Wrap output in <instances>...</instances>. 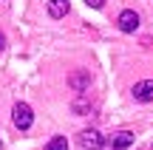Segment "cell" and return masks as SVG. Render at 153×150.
<instances>
[{"mask_svg": "<svg viewBox=\"0 0 153 150\" xmlns=\"http://www.w3.org/2000/svg\"><path fill=\"white\" fill-rule=\"evenodd\" d=\"M85 3L91 6V9H102V6H105V0H85Z\"/></svg>", "mask_w": 153, "mask_h": 150, "instance_id": "cell-9", "label": "cell"}, {"mask_svg": "<svg viewBox=\"0 0 153 150\" xmlns=\"http://www.w3.org/2000/svg\"><path fill=\"white\" fill-rule=\"evenodd\" d=\"M68 9H71V3H68V0H48V14L54 17V20L65 17V14H68Z\"/></svg>", "mask_w": 153, "mask_h": 150, "instance_id": "cell-6", "label": "cell"}, {"mask_svg": "<svg viewBox=\"0 0 153 150\" xmlns=\"http://www.w3.org/2000/svg\"><path fill=\"white\" fill-rule=\"evenodd\" d=\"M79 147L82 150H102L105 147V136L99 133V130L88 128V130H82V133H79Z\"/></svg>", "mask_w": 153, "mask_h": 150, "instance_id": "cell-2", "label": "cell"}, {"mask_svg": "<svg viewBox=\"0 0 153 150\" xmlns=\"http://www.w3.org/2000/svg\"><path fill=\"white\" fill-rule=\"evenodd\" d=\"M133 99L136 102H153V79H139L133 85Z\"/></svg>", "mask_w": 153, "mask_h": 150, "instance_id": "cell-4", "label": "cell"}, {"mask_svg": "<svg viewBox=\"0 0 153 150\" xmlns=\"http://www.w3.org/2000/svg\"><path fill=\"white\" fill-rule=\"evenodd\" d=\"M3 48H6V37L0 34V51H3Z\"/></svg>", "mask_w": 153, "mask_h": 150, "instance_id": "cell-10", "label": "cell"}, {"mask_svg": "<svg viewBox=\"0 0 153 150\" xmlns=\"http://www.w3.org/2000/svg\"><path fill=\"white\" fill-rule=\"evenodd\" d=\"M11 119H14V128L28 130V128H31V122H34V113H31V108H28L26 102H17V105L11 108Z\"/></svg>", "mask_w": 153, "mask_h": 150, "instance_id": "cell-1", "label": "cell"}, {"mask_svg": "<svg viewBox=\"0 0 153 150\" xmlns=\"http://www.w3.org/2000/svg\"><path fill=\"white\" fill-rule=\"evenodd\" d=\"M88 82H91L88 71H76L74 77H71V88H74V91H88Z\"/></svg>", "mask_w": 153, "mask_h": 150, "instance_id": "cell-7", "label": "cell"}, {"mask_svg": "<svg viewBox=\"0 0 153 150\" xmlns=\"http://www.w3.org/2000/svg\"><path fill=\"white\" fill-rule=\"evenodd\" d=\"M43 150H68V139H65V136H54Z\"/></svg>", "mask_w": 153, "mask_h": 150, "instance_id": "cell-8", "label": "cell"}, {"mask_svg": "<svg viewBox=\"0 0 153 150\" xmlns=\"http://www.w3.org/2000/svg\"><path fill=\"white\" fill-rule=\"evenodd\" d=\"M116 23H119V28H122L125 34H133V31L139 28V14H136L133 9H125V11L119 14V20H116Z\"/></svg>", "mask_w": 153, "mask_h": 150, "instance_id": "cell-3", "label": "cell"}, {"mask_svg": "<svg viewBox=\"0 0 153 150\" xmlns=\"http://www.w3.org/2000/svg\"><path fill=\"white\" fill-rule=\"evenodd\" d=\"M131 145H133V133L131 130H119V133L111 136V147H116V150H125Z\"/></svg>", "mask_w": 153, "mask_h": 150, "instance_id": "cell-5", "label": "cell"}]
</instances>
